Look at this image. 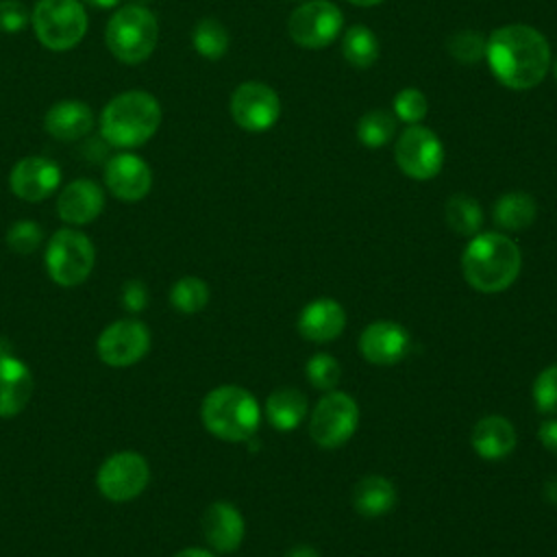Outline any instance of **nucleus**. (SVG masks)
Returning <instances> with one entry per match:
<instances>
[{
  "instance_id": "obj_1",
  "label": "nucleus",
  "mask_w": 557,
  "mask_h": 557,
  "mask_svg": "<svg viewBox=\"0 0 557 557\" xmlns=\"http://www.w3.org/2000/svg\"><path fill=\"white\" fill-rule=\"evenodd\" d=\"M485 59L505 87L524 91L544 81L550 67V46L537 28L507 24L487 37Z\"/></svg>"
},
{
  "instance_id": "obj_2",
  "label": "nucleus",
  "mask_w": 557,
  "mask_h": 557,
  "mask_svg": "<svg viewBox=\"0 0 557 557\" xmlns=\"http://www.w3.org/2000/svg\"><path fill=\"white\" fill-rule=\"evenodd\" d=\"M102 139L120 150L144 146L161 126V104L144 89H128L113 96L100 113Z\"/></svg>"
},
{
  "instance_id": "obj_3",
  "label": "nucleus",
  "mask_w": 557,
  "mask_h": 557,
  "mask_svg": "<svg viewBox=\"0 0 557 557\" xmlns=\"http://www.w3.org/2000/svg\"><path fill=\"white\" fill-rule=\"evenodd\" d=\"M520 265V248L500 233L474 235L461 255L463 278L483 294L507 289L518 278Z\"/></svg>"
},
{
  "instance_id": "obj_4",
  "label": "nucleus",
  "mask_w": 557,
  "mask_h": 557,
  "mask_svg": "<svg viewBox=\"0 0 557 557\" xmlns=\"http://www.w3.org/2000/svg\"><path fill=\"white\" fill-rule=\"evenodd\" d=\"M202 424L224 442H244L259 429L261 409L255 396L239 385H220L211 389L200 407Z\"/></svg>"
},
{
  "instance_id": "obj_5",
  "label": "nucleus",
  "mask_w": 557,
  "mask_h": 557,
  "mask_svg": "<svg viewBox=\"0 0 557 557\" xmlns=\"http://www.w3.org/2000/svg\"><path fill=\"white\" fill-rule=\"evenodd\" d=\"M104 44L120 63H144L159 44L157 15L137 2L120 7L107 22Z\"/></svg>"
},
{
  "instance_id": "obj_6",
  "label": "nucleus",
  "mask_w": 557,
  "mask_h": 557,
  "mask_svg": "<svg viewBox=\"0 0 557 557\" xmlns=\"http://www.w3.org/2000/svg\"><path fill=\"white\" fill-rule=\"evenodd\" d=\"M30 24L39 44L52 52L76 48L87 33V11L81 0H37Z\"/></svg>"
},
{
  "instance_id": "obj_7",
  "label": "nucleus",
  "mask_w": 557,
  "mask_h": 557,
  "mask_svg": "<svg viewBox=\"0 0 557 557\" xmlns=\"http://www.w3.org/2000/svg\"><path fill=\"white\" fill-rule=\"evenodd\" d=\"M48 276L61 287L81 285L94 270L96 250L91 239L76 228H59L46 246Z\"/></svg>"
},
{
  "instance_id": "obj_8",
  "label": "nucleus",
  "mask_w": 557,
  "mask_h": 557,
  "mask_svg": "<svg viewBox=\"0 0 557 557\" xmlns=\"http://www.w3.org/2000/svg\"><path fill=\"white\" fill-rule=\"evenodd\" d=\"M359 407L344 392L324 394L309 418L311 440L320 448H339L357 431Z\"/></svg>"
},
{
  "instance_id": "obj_9",
  "label": "nucleus",
  "mask_w": 557,
  "mask_h": 557,
  "mask_svg": "<svg viewBox=\"0 0 557 557\" xmlns=\"http://www.w3.org/2000/svg\"><path fill=\"white\" fill-rule=\"evenodd\" d=\"M150 481V468L144 455L122 450L102 461L96 474L98 490L113 503H126L137 498Z\"/></svg>"
},
{
  "instance_id": "obj_10",
  "label": "nucleus",
  "mask_w": 557,
  "mask_h": 557,
  "mask_svg": "<svg viewBox=\"0 0 557 557\" xmlns=\"http://www.w3.org/2000/svg\"><path fill=\"white\" fill-rule=\"evenodd\" d=\"M394 157L403 174L416 181H429L444 165V148L431 128L411 124L400 133L394 146Z\"/></svg>"
},
{
  "instance_id": "obj_11",
  "label": "nucleus",
  "mask_w": 557,
  "mask_h": 557,
  "mask_svg": "<svg viewBox=\"0 0 557 557\" xmlns=\"http://www.w3.org/2000/svg\"><path fill=\"white\" fill-rule=\"evenodd\" d=\"M342 11L329 0H311L300 4L287 20L289 37L309 50L333 44L342 30Z\"/></svg>"
},
{
  "instance_id": "obj_12",
  "label": "nucleus",
  "mask_w": 557,
  "mask_h": 557,
  "mask_svg": "<svg viewBox=\"0 0 557 557\" xmlns=\"http://www.w3.org/2000/svg\"><path fill=\"white\" fill-rule=\"evenodd\" d=\"M281 100L276 91L259 81L242 83L231 96V117L250 133H263L276 124Z\"/></svg>"
},
{
  "instance_id": "obj_13",
  "label": "nucleus",
  "mask_w": 557,
  "mask_h": 557,
  "mask_svg": "<svg viewBox=\"0 0 557 557\" xmlns=\"http://www.w3.org/2000/svg\"><path fill=\"white\" fill-rule=\"evenodd\" d=\"M98 357L113 368L141 361L150 348V331L139 320H115L98 337Z\"/></svg>"
},
{
  "instance_id": "obj_14",
  "label": "nucleus",
  "mask_w": 557,
  "mask_h": 557,
  "mask_svg": "<svg viewBox=\"0 0 557 557\" xmlns=\"http://www.w3.org/2000/svg\"><path fill=\"white\" fill-rule=\"evenodd\" d=\"M61 183V168L57 161L39 154L20 159L9 174L11 191L26 202H41L50 198Z\"/></svg>"
},
{
  "instance_id": "obj_15",
  "label": "nucleus",
  "mask_w": 557,
  "mask_h": 557,
  "mask_svg": "<svg viewBox=\"0 0 557 557\" xmlns=\"http://www.w3.org/2000/svg\"><path fill=\"white\" fill-rule=\"evenodd\" d=\"M107 189L124 202H137L148 196L152 187L150 165L135 152H115L104 163Z\"/></svg>"
},
{
  "instance_id": "obj_16",
  "label": "nucleus",
  "mask_w": 557,
  "mask_h": 557,
  "mask_svg": "<svg viewBox=\"0 0 557 557\" xmlns=\"http://www.w3.org/2000/svg\"><path fill=\"white\" fill-rule=\"evenodd\" d=\"M359 350L363 359L374 366H392L407 355L409 333L398 322L376 320L363 329L359 337Z\"/></svg>"
},
{
  "instance_id": "obj_17",
  "label": "nucleus",
  "mask_w": 557,
  "mask_h": 557,
  "mask_svg": "<svg viewBox=\"0 0 557 557\" xmlns=\"http://www.w3.org/2000/svg\"><path fill=\"white\" fill-rule=\"evenodd\" d=\"M104 209V191L91 178L67 183L57 198V213L65 224L83 226L94 222Z\"/></svg>"
},
{
  "instance_id": "obj_18",
  "label": "nucleus",
  "mask_w": 557,
  "mask_h": 557,
  "mask_svg": "<svg viewBox=\"0 0 557 557\" xmlns=\"http://www.w3.org/2000/svg\"><path fill=\"white\" fill-rule=\"evenodd\" d=\"M202 533L218 553H233L244 540V518L231 503H211L202 513Z\"/></svg>"
},
{
  "instance_id": "obj_19",
  "label": "nucleus",
  "mask_w": 557,
  "mask_h": 557,
  "mask_svg": "<svg viewBox=\"0 0 557 557\" xmlns=\"http://www.w3.org/2000/svg\"><path fill=\"white\" fill-rule=\"evenodd\" d=\"M94 111L87 102L65 98L54 102L44 115V128L59 141H76L94 128Z\"/></svg>"
},
{
  "instance_id": "obj_20",
  "label": "nucleus",
  "mask_w": 557,
  "mask_h": 557,
  "mask_svg": "<svg viewBox=\"0 0 557 557\" xmlns=\"http://www.w3.org/2000/svg\"><path fill=\"white\" fill-rule=\"evenodd\" d=\"M35 389L33 374L28 366L13 357H0V418L17 416L30 400Z\"/></svg>"
},
{
  "instance_id": "obj_21",
  "label": "nucleus",
  "mask_w": 557,
  "mask_h": 557,
  "mask_svg": "<svg viewBox=\"0 0 557 557\" xmlns=\"http://www.w3.org/2000/svg\"><path fill=\"white\" fill-rule=\"evenodd\" d=\"M346 324V313L342 305L333 298H315L302 307L298 315V331L305 339L324 344L335 339Z\"/></svg>"
},
{
  "instance_id": "obj_22",
  "label": "nucleus",
  "mask_w": 557,
  "mask_h": 557,
  "mask_svg": "<svg viewBox=\"0 0 557 557\" xmlns=\"http://www.w3.org/2000/svg\"><path fill=\"white\" fill-rule=\"evenodd\" d=\"M472 448L483 459H503L516 448L513 424L503 416H485L472 429Z\"/></svg>"
},
{
  "instance_id": "obj_23",
  "label": "nucleus",
  "mask_w": 557,
  "mask_h": 557,
  "mask_svg": "<svg viewBox=\"0 0 557 557\" xmlns=\"http://www.w3.org/2000/svg\"><path fill=\"white\" fill-rule=\"evenodd\" d=\"M396 503V487L381 474L363 476L352 487V507L366 518L385 516Z\"/></svg>"
},
{
  "instance_id": "obj_24",
  "label": "nucleus",
  "mask_w": 557,
  "mask_h": 557,
  "mask_svg": "<svg viewBox=\"0 0 557 557\" xmlns=\"http://www.w3.org/2000/svg\"><path fill=\"white\" fill-rule=\"evenodd\" d=\"M265 416L276 431H294L307 416V396L296 387H281L268 396Z\"/></svg>"
},
{
  "instance_id": "obj_25",
  "label": "nucleus",
  "mask_w": 557,
  "mask_h": 557,
  "mask_svg": "<svg viewBox=\"0 0 557 557\" xmlns=\"http://www.w3.org/2000/svg\"><path fill=\"white\" fill-rule=\"evenodd\" d=\"M537 205L524 191H507L494 205V222L505 231H522L535 222Z\"/></svg>"
},
{
  "instance_id": "obj_26",
  "label": "nucleus",
  "mask_w": 557,
  "mask_h": 557,
  "mask_svg": "<svg viewBox=\"0 0 557 557\" xmlns=\"http://www.w3.org/2000/svg\"><path fill=\"white\" fill-rule=\"evenodd\" d=\"M342 54L352 67L366 70L379 59V39L368 26H350L342 37Z\"/></svg>"
},
{
  "instance_id": "obj_27",
  "label": "nucleus",
  "mask_w": 557,
  "mask_h": 557,
  "mask_svg": "<svg viewBox=\"0 0 557 557\" xmlns=\"http://www.w3.org/2000/svg\"><path fill=\"white\" fill-rule=\"evenodd\" d=\"M444 215L448 226L463 237H472L479 233L481 224H483V211L481 205L466 196V194H455L448 198L446 207H444Z\"/></svg>"
},
{
  "instance_id": "obj_28",
  "label": "nucleus",
  "mask_w": 557,
  "mask_h": 557,
  "mask_svg": "<svg viewBox=\"0 0 557 557\" xmlns=\"http://www.w3.org/2000/svg\"><path fill=\"white\" fill-rule=\"evenodd\" d=\"M191 44L196 52L209 61H218L228 50V30L226 26L215 17H202L191 33Z\"/></svg>"
},
{
  "instance_id": "obj_29",
  "label": "nucleus",
  "mask_w": 557,
  "mask_h": 557,
  "mask_svg": "<svg viewBox=\"0 0 557 557\" xmlns=\"http://www.w3.org/2000/svg\"><path fill=\"white\" fill-rule=\"evenodd\" d=\"M396 133V120L387 111H368L357 122V137L368 148H381L385 146Z\"/></svg>"
},
{
  "instance_id": "obj_30",
  "label": "nucleus",
  "mask_w": 557,
  "mask_h": 557,
  "mask_svg": "<svg viewBox=\"0 0 557 557\" xmlns=\"http://www.w3.org/2000/svg\"><path fill=\"white\" fill-rule=\"evenodd\" d=\"M170 302L181 313H196L209 302V287L198 276H183L170 289Z\"/></svg>"
},
{
  "instance_id": "obj_31",
  "label": "nucleus",
  "mask_w": 557,
  "mask_h": 557,
  "mask_svg": "<svg viewBox=\"0 0 557 557\" xmlns=\"http://www.w3.org/2000/svg\"><path fill=\"white\" fill-rule=\"evenodd\" d=\"M446 48L450 52L453 59H457L459 63H476L485 57V48H487V39L483 37V33L479 30H457L448 37Z\"/></svg>"
},
{
  "instance_id": "obj_32",
  "label": "nucleus",
  "mask_w": 557,
  "mask_h": 557,
  "mask_svg": "<svg viewBox=\"0 0 557 557\" xmlns=\"http://www.w3.org/2000/svg\"><path fill=\"white\" fill-rule=\"evenodd\" d=\"M305 370H307L309 383H311L313 387L326 389V392H331V389L337 385L339 376H342V366H339L337 359L331 357L329 352H315V355L307 361Z\"/></svg>"
},
{
  "instance_id": "obj_33",
  "label": "nucleus",
  "mask_w": 557,
  "mask_h": 557,
  "mask_svg": "<svg viewBox=\"0 0 557 557\" xmlns=\"http://www.w3.org/2000/svg\"><path fill=\"white\" fill-rule=\"evenodd\" d=\"M44 231L33 220H17L7 231V246L17 255H30L39 248Z\"/></svg>"
},
{
  "instance_id": "obj_34",
  "label": "nucleus",
  "mask_w": 557,
  "mask_h": 557,
  "mask_svg": "<svg viewBox=\"0 0 557 557\" xmlns=\"http://www.w3.org/2000/svg\"><path fill=\"white\" fill-rule=\"evenodd\" d=\"M394 111H396L398 120H403L407 124H418V122H422V117L429 111L426 96L416 87H405L394 98Z\"/></svg>"
},
{
  "instance_id": "obj_35",
  "label": "nucleus",
  "mask_w": 557,
  "mask_h": 557,
  "mask_svg": "<svg viewBox=\"0 0 557 557\" xmlns=\"http://www.w3.org/2000/svg\"><path fill=\"white\" fill-rule=\"evenodd\" d=\"M533 400L542 413H557V363L537 374L533 383Z\"/></svg>"
},
{
  "instance_id": "obj_36",
  "label": "nucleus",
  "mask_w": 557,
  "mask_h": 557,
  "mask_svg": "<svg viewBox=\"0 0 557 557\" xmlns=\"http://www.w3.org/2000/svg\"><path fill=\"white\" fill-rule=\"evenodd\" d=\"M30 22V13L20 0H0V30L2 33H20Z\"/></svg>"
},
{
  "instance_id": "obj_37",
  "label": "nucleus",
  "mask_w": 557,
  "mask_h": 557,
  "mask_svg": "<svg viewBox=\"0 0 557 557\" xmlns=\"http://www.w3.org/2000/svg\"><path fill=\"white\" fill-rule=\"evenodd\" d=\"M122 302L128 311H141L148 305V292L146 285L139 281H128L122 289Z\"/></svg>"
},
{
  "instance_id": "obj_38",
  "label": "nucleus",
  "mask_w": 557,
  "mask_h": 557,
  "mask_svg": "<svg viewBox=\"0 0 557 557\" xmlns=\"http://www.w3.org/2000/svg\"><path fill=\"white\" fill-rule=\"evenodd\" d=\"M540 442L546 450L555 453L557 455V420H548V422H542L540 426Z\"/></svg>"
},
{
  "instance_id": "obj_39",
  "label": "nucleus",
  "mask_w": 557,
  "mask_h": 557,
  "mask_svg": "<svg viewBox=\"0 0 557 557\" xmlns=\"http://www.w3.org/2000/svg\"><path fill=\"white\" fill-rule=\"evenodd\" d=\"M285 557H320V555L315 553V548H311L307 544H300V546H294L292 550H287Z\"/></svg>"
},
{
  "instance_id": "obj_40",
  "label": "nucleus",
  "mask_w": 557,
  "mask_h": 557,
  "mask_svg": "<svg viewBox=\"0 0 557 557\" xmlns=\"http://www.w3.org/2000/svg\"><path fill=\"white\" fill-rule=\"evenodd\" d=\"M544 498L550 500V503H557V474L550 476V479L544 483Z\"/></svg>"
},
{
  "instance_id": "obj_41",
  "label": "nucleus",
  "mask_w": 557,
  "mask_h": 557,
  "mask_svg": "<svg viewBox=\"0 0 557 557\" xmlns=\"http://www.w3.org/2000/svg\"><path fill=\"white\" fill-rule=\"evenodd\" d=\"M174 557H213V555L205 548H183Z\"/></svg>"
},
{
  "instance_id": "obj_42",
  "label": "nucleus",
  "mask_w": 557,
  "mask_h": 557,
  "mask_svg": "<svg viewBox=\"0 0 557 557\" xmlns=\"http://www.w3.org/2000/svg\"><path fill=\"white\" fill-rule=\"evenodd\" d=\"M83 4H89V7H96V9H113L120 4V0H81Z\"/></svg>"
},
{
  "instance_id": "obj_43",
  "label": "nucleus",
  "mask_w": 557,
  "mask_h": 557,
  "mask_svg": "<svg viewBox=\"0 0 557 557\" xmlns=\"http://www.w3.org/2000/svg\"><path fill=\"white\" fill-rule=\"evenodd\" d=\"M348 2H352V4H357V7H374V4H379V2H383V0H348Z\"/></svg>"
},
{
  "instance_id": "obj_44",
  "label": "nucleus",
  "mask_w": 557,
  "mask_h": 557,
  "mask_svg": "<svg viewBox=\"0 0 557 557\" xmlns=\"http://www.w3.org/2000/svg\"><path fill=\"white\" fill-rule=\"evenodd\" d=\"M7 352H9V346H7V344H4V339L0 337V357H4Z\"/></svg>"
},
{
  "instance_id": "obj_45",
  "label": "nucleus",
  "mask_w": 557,
  "mask_h": 557,
  "mask_svg": "<svg viewBox=\"0 0 557 557\" xmlns=\"http://www.w3.org/2000/svg\"><path fill=\"white\" fill-rule=\"evenodd\" d=\"M553 74H555V81H557V59H555V63H553Z\"/></svg>"
},
{
  "instance_id": "obj_46",
  "label": "nucleus",
  "mask_w": 557,
  "mask_h": 557,
  "mask_svg": "<svg viewBox=\"0 0 557 557\" xmlns=\"http://www.w3.org/2000/svg\"><path fill=\"white\" fill-rule=\"evenodd\" d=\"M137 4H146V2H150V0H135Z\"/></svg>"
}]
</instances>
